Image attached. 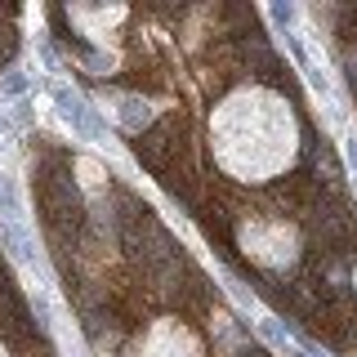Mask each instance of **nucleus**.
Wrapping results in <instances>:
<instances>
[{
  "label": "nucleus",
  "instance_id": "39448f33",
  "mask_svg": "<svg viewBox=\"0 0 357 357\" xmlns=\"http://www.w3.org/2000/svg\"><path fill=\"white\" fill-rule=\"evenodd\" d=\"M344 156H349V170L357 174V134H349V139H344Z\"/></svg>",
  "mask_w": 357,
  "mask_h": 357
},
{
  "label": "nucleus",
  "instance_id": "20e7f679",
  "mask_svg": "<svg viewBox=\"0 0 357 357\" xmlns=\"http://www.w3.org/2000/svg\"><path fill=\"white\" fill-rule=\"evenodd\" d=\"M0 89H5V94H22V89H27V76H22V72H9Z\"/></svg>",
  "mask_w": 357,
  "mask_h": 357
},
{
  "label": "nucleus",
  "instance_id": "f03ea898",
  "mask_svg": "<svg viewBox=\"0 0 357 357\" xmlns=\"http://www.w3.org/2000/svg\"><path fill=\"white\" fill-rule=\"evenodd\" d=\"M0 215H5L9 223H22V215H27V206H22V192H18V178L0 170Z\"/></svg>",
  "mask_w": 357,
  "mask_h": 357
},
{
  "label": "nucleus",
  "instance_id": "f257e3e1",
  "mask_svg": "<svg viewBox=\"0 0 357 357\" xmlns=\"http://www.w3.org/2000/svg\"><path fill=\"white\" fill-rule=\"evenodd\" d=\"M0 241L9 245V255H14L18 264H27V268H40V250H36V241H31L27 232L18 228V223H5V228H0Z\"/></svg>",
  "mask_w": 357,
  "mask_h": 357
},
{
  "label": "nucleus",
  "instance_id": "7ed1b4c3",
  "mask_svg": "<svg viewBox=\"0 0 357 357\" xmlns=\"http://www.w3.org/2000/svg\"><path fill=\"white\" fill-rule=\"evenodd\" d=\"M268 18H273L277 27L290 31V22H295V5H273V9H268Z\"/></svg>",
  "mask_w": 357,
  "mask_h": 357
}]
</instances>
